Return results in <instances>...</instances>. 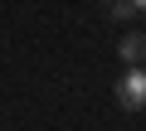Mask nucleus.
I'll return each instance as SVG.
<instances>
[{
  "label": "nucleus",
  "instance_id": "obj_3",
  "mask_svg": "<svg viewBox=\"0 0 146 131\" xmlns=\"http://www.w3.org/2000/svg\"><path fill=\"white\" fill-rule=\"evenodd\" d=\"M112 15H117V20H131L136 5H131V0H112Z\"/></svg>",
  "mask_w": 146,
  "mask_h": 131
},
{
  "label": "nucleus",
  "instance_id": "obj_1",
  "mask_svg": "<svg viewBox=\"0 0 146 131\" xmlns=\"http://www.w3.org/2000/svg\"><path fill=\"white\" fill-rule=\"evenodd\" d=\"M117 102L127 112H141L146 107V68H141V63H127V73L117 78Z\"/></svg>",
  "mask_w": 146,
  "mask_h": 131
},
{
  "label": "nucleus",
  "instance_id": "obj_5",
  "mask_svg": "<svg viewBox=\"0 0 146 131\" xmlns=\"http://www.w3.org/2000/svg\"><path fill=\"white\" fill-rule=\"evenodd\" d=\"M107 5H112V0H107Z\"/></svg>",
  "mask_w": 146,
  "mask_h": 131
},
{
  "label": "nucleus",
  "instance_id": "obj_2",
  "mask_svg": "<svg viewBox=\"0 0 146 131\" xmlns=\"http://www.w3.org/2000/svg\"><path fill=\"white\" fill-rule=\"evenodd\" d=\"M117 49H122V58H127V63H141V58H146V34H136V29H131V34H122V44H117Z\"/></svg>",
  "mask_w": 146,
  "mask_h": 131
},
{
  "label": "nucleus",
  "instance_id": "obj_4",
  "mask_svg": "<svg viewBox=\"0 0 146 131\" xmlns=\"http://www.w3.org/2000/svg\"><path fill=\"white\" fill-rule=\"evenodd\" d=\"M131 5H136V15H146V0H131Z\"/></svg>",
  "mask_w": 146,
  "mask_h": 131
}]
</instances>
